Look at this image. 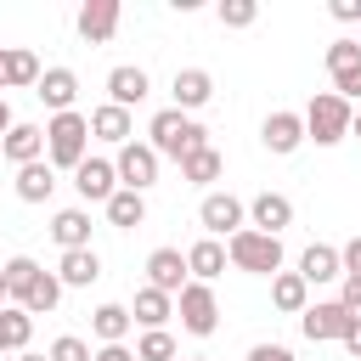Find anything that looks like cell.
I'll list each match as a JSON object with an SVG mask.
<instances>
[{"label":"cell","instance_id":"1","mask_svg":"<svg viewBox=\"0 0 361 361\" xmlns=\"http://www.w3.org/2000/svg\"><path fill=\"white\" fill-rule=\"evenodd\" d=\"M147 147L158 152V158H192V152H203L209 147V130L192 118V113H180V107H158L152 113V124H147Z\"/></svg>","mask_w":361,"mask_h":361},{"label":"cell","instance_id":"2","mask_svg":"<svg viewBox=\"0 0 361 361\" xmlns=\"http://www.w3.org/2000/svg\"><path fill=\"white\" fill-rule=\"evenodd\" d=\"M90 158V118L73 107V113H56V118H45V164L51 169H79Z\"/></svg>","mask_w":361,"mask_h":361},{"label":"cell","instance_id":"3","mask_svg":"<svg viewBox=\"0 0 361 361\" xmlns=\"http://www.w3.org/2000/svg\"><path fill=\"white\" fill-rule=\"evenodd\" d=\"M305 141H316V147H338L344 135H350V118H355V107L344 102V96H333V90H316L310 102H305Z\"/></svg>","mask_w":361,"mask_h":361},{"label":"cell","instance_id":"4","mask_svg":"<svg viewBox=\"0 0 361 361\" xmlns=\"http://www.w3.org/2000/svg\"><path fill=\"white\" fill-rule=\"evenodd\" d=\"M226 259H231V271L276 276V271H282V237H265V231L243 226V231H231V237H226Z\"/></svg>","mask_w":361,"mask_h":361},{"label":"cell","instance_id":"5","mask_svg":"<svg viewBox=\"0 0 361 361\" xmlns=\"http://www.w3.org/2000/svg\"><path fill=\"white\" fill-rule=\"evenodd\" d=\"M175 316H180V327H186L192 338H209V333L220 327V299H214V288H209V282H186V288L175 293Z\"/></svg>","mask_w":361,"mask_h":361},{"label":"cell","instance_id":"6","mask_svg":"<svg viewBox=\"0 0 361 361\" xmlns=\"http://www.w3.org/2000/svg\"><path fill=\"white\" fill-rule=\"evenodd\" d=\"M158 152L147 147V141H124L118 152H113V175H118V186L124 192H141L147 197V186H158Z\"/></svg>","mask_w":361,"mask_h":361},{"label":"cell","instance_id":"7","mask_svg":"<svg viewBox=\"0 0 361 361\" xmlns=\"http://www.w3.org/2000/svg\"><path fill=\"white\" fill-rule=\"evenodd\" d=\"M197 226H203V237L226 243L231 231H243V226H248V203H243V197H231V192H203V203H197Z\"/></svg>","mask_w":361,"mask_h":361},{"label":"cell","instance_id":"8","mask_svg":"<svg viewBox=\"0 0 361 361\" xmlns=\"http://www.w3.org/2000/svg\"><path fill=\"white\" fill-rule=\"evenodd\" d=\"M327 79H333V96L361 107V45L355 39H333L327 45Z\"/></svg>","mask_w":361,"mask_h":361},{"label":"cell","instance_id":"9","mask_svg":"<svg viewBox=\"0 0 361 361\" xmlns=\"http://www.w3.org/2000/svg\"><path fill=\"white\" fill-rule=\"evenodd\" d=\"M350 310L338 305V299H316V305H305V316H299V333L310 338V344H338L344 333H350Z\"/></svg>","mask_w":361,"mask_h":361},{"label":"cell","instance_id":"10","mask_svg":"<svg viewBox=\"0 0 361 361\" xmlns=\"http://www.w3.org/2000/svg\"><path fill=\"white\" fill-rule=\"evenodd\" d=\"M118 23H124V6H118V0H85L79 17H73V28H79L85 45H107V39L118 34Z\"/></svg>","mask_w":361,"mask_h":361},{"label":"cell","instance_id":"11","mask_svg":"<svg viewBox=\"0 0 361 361\" xmlns=\"http://www.w3.org/2000/svg\"><path fill=\"white\" fill-rule=\"evenodd\" d=\"M259 147H265V152H276V158L299 152V147H305V118H299L293 107L265 113V124H259Z\"/></svg>","mask_w":361,"mask_h":361},{"label":"cell","instance_id":"12","mask_svg":"<svg viewBox=\"0 0 361 361\" xmlns=\"http://www.w3.org/2000/svg\"><path fill=\"white\" fill-rule=\"evenodd\" d=\"M0 158H6L11 169L39 164V158H45V124H11V130L0 135Z\"/></svg>","mask_w":361,"mask_h":361},{"label":"cell","instance_id":"13","mask_svg":"<svg viewBox=\"0 0 361 361\" xmlns=\"http://www.w3.org/2000/svg\"><path fill=\"white\" fill-rule=\"evenodd\" d=\"M248 226L265 231V237H282V231L293 226V197H282V192H259V197H248Z\"/></svg>","mask_w":361,"mask_h":361},{"label":"cell","instance_id":"14","mask_svg":"<svg viewBox=\"0 0 361 361\" xmlns=\"http://www.w3.org/2000/svg\"><path fill=\"white\" fill-rule=\"evenodd\" d=\"M186 282H192V276H186V254H180V248H152V254H147V288H158V293L175 299Z\"/></svg>","mask_w":361,"mask_h":361},{"label":"cell","instance_id":"15","mask_svg":"<svg viewBox=\"0 0 361 361\" xmlns=\"http://www.w3.org/2000/svg\"><path fill=\"white\" fill-rule=\"evenodd\" d=\"M34 96L51 107V118H56V113H73V102H79V73H73V68H45L39 85H34Z\"/></svg>","mask_w":361,"mask_h":361},{"label":"cell","instance_id":"16","mask_svg":"<svg viewBox=\"0 0 361 361\" xmlns=\"http://www.w3.org/2000/svg\"><path fill=\"white\" fill-rule=\"evenodd\" d=\"M147 90H152V79H147V68H135V62H118L113 73H107V102L113 107H141L147 102Z\"/></svg>","mask_w":361,"mask_h":361},{"label":"cell","instance_id":"17","mask_svg":"<svg viewBox=\"0 0 361 361\" xmlns=\"http://www.w3.org/2000/svg\"><path fill=\"white\" fill-rule=\"evenodd\" d=\"M169 96H175L180 113H197V107L214 102V73H209V68H180V73L169 79Z\"/></svg>","mask_w":361,"mask_h":361},{"label":"cell","instance_id":"18","mask_svg":"<svg viewBox=\"0 0 361 361\" xmlns=\"http://www.w3.org/2000/svg\"><path fill=\"white\" fill-rule=\"evenodd\" d=\"M73 192H79L85 203H107V197L118 192V175H113V158H85V164L73 169Z\"/></svg>","mask_w":361,"mask_h":361},{"label":"cell","instance_id":"19","mask_svg":"<svg viewBox=\"0 0 361 361\" xmlns=\"http://www.w3.org/2000/svg\"><path fill=\"white\" fill-rule=\"evenodd\" d=\"M226 265H231V259H226V243H214V237H197V243L186 248V276H192V282H209V288H214V282L226 276Z\"/></svg>","mask_w":361,"mask_h":361},{"label":"cell","instance_id":"20","mask_svg":"<svg viewBox=\"0 0 361 361\" xmlns=\"http://www.w3.org/2000/svg\"><path fill=\"white\" fill-rule=\"evenodd\" d=\"M11 305H17V310H28V316H51V310L62 305V282H56V271H45V265H39V271H34V282H28Z\"/></svg>","mask_w":361,"mask_h":361},{"label":"cell","instance_id":"21","mask_svg":"<svg viewBox=\"0 0 361 361\" xmlns=\"http://www.w3.org/2000/svg\"><path fill=\"white\" fill-rule=\"evenodd\" d=\"M90 141H107V147H124V141H135V118H130L124 107H113V102H102V107L90 113Z\"/></svg>","mask_w":361,"mask_h":361},{"label":"cell","instance_id":"22","mask_svg":"<svg viewBox=\"0 0 361 361\" xmlns=\"http://www.w3.org/2000/svg\"><path fill=\"white\" fill-rule=\"evenodd\" d=\"M299 276H305V288L338 282V276H344V265H338V248H333V243H310V248L299 254Z\"/></svg>","mask_w":361,"mask_h":361},{"label":"cell","instance_id":"23","mask_svg":"<svg viewBox=\"0 0 361 361\" xmlns=\"http://www.w3.org/2000/svg\"><path fill=\"white\" fill-rule=\"evenodd\" d=\"M51 237H56V248L68 254V248H90V209L79 203V209H56L51 214Z\"/></svg>","mask_w":361,"mask_h":361},{"label":"cell","instance_id":"24","mask_svg":"<svg viewBox=\"0 0 361 361\" xmlns=\"http://www.w3.org/2000/svg\"><path fill=\"white\" fill-rule=\"evenodd\" d=\"M102 276V254L96 248H68L62 259H56V282L62 288H90Z\"/></svg>","mask_w":361,"mask_h":361},{"label":"cell","instance_id":"25","mask_svg":"<svg viewBox=\"0 0 361 361\" xmlns=\"http://www.w3.org/2000/svg\"><path fill=\"white\" fill-rule=\"evenodd\" d=\"M169 316H175V299H169V293H158V288H135L130 322H141V333H152V327H169Z\"/></svg>","mask_w":361,"mask_h":361},{"label":"cell","instance_id":"26","mask_svg":"<svg viewBox=\"0 0 361 361\" xmlns=\"http://www.w3.org/2000/svg\"><path fill=\"white\" fill-rule=\"evenodd\" d=\"M11 186H17L23 203H51V192H56V169H51L45 158H39V164H23Z\"/></svg>","mask_w":361,"mask_h":361},{"label":"cell","instance_id":"27","mask_svg":"<svg viewBox=\"0 0 361 361\" xmlns=\"http://www.w3.org/2000/svg\"><path fill=\"white\" fill-rule=\"evenodd\" d=\"M271 305H276L282 316H305V305H310L305 276H299V271H276V276H271Z\"/></svg>","mask_w":361,"mask_h":361},{"label":"cell","instance_id":"28","mask_svg":"<svg viewBox=\"0 0 361 361\" xmlns=\"http://www.w3.org/2000/svg\"><path fill=\"white\" fill-rule=\"evenodd\" d=\"M130 305H96L90 310V333H96V344H124L130 338Z\"/></svg>","mask_w":361,"mask_h":361},{"label":"cell","instance_id":"29","mask_svg":"<svg viewBox=\"0 0 361 361\" xmlns=\"http://www.w3.org/2000/svg\"><path fill=\"white\" fill-rule=\"evenodd\" d=\"M102 209H107V226H118V231H135V226L147 220V197H141V192H124V186H118Z\"/></svg>","mask_w":361,"mask_h":361},{"label":"cell","instance_id":"30","mask_svg":"<svg viewBox=\"0 0 361 361\" xmlns=\"http://www.w3.org/2000/svg\"><path fill=\"white\" fill-rule=\"evenodd\" d=\"M28 338H34V316L17 310V305H6V310H0V350H6V355H23Z\"/></svg>","mask_w":361,"mask_h":361},{"label":"cell","instance_id":"31","mask_svg":"<svg viewBox=\"0 0 361 361\" xmlns=\"http://www.w3.org/2000/svg\"><path fill=\"white\" fill-rule=\"evenodd\" d=\"M220 175H226V158H220L214 147H203V152L180 158V180H192V186H214Z\"/></svg>","mask_w":361,"mask_h":361},{"label":"cell","instance_id":"32","mask_svg":"<svg viewBox=\"0 0 361 361\" xmlns=\"http://www.w3.org/2000/svg\"><path fill=\"white\" fill-rule=\"evenodd\" d=\"M135 361H180V344H175V333H169V327H152V333H141V338H135Z\"/></svg>","mask_w":361,"mask_h":361},{"label":"cell","instance_id":"33","mask_svg":"<svg viewBox=\"0 0 361 361\" xmlns=\"http://www.w3.org/2000/svg\"><path fill=\"white\" fill-rule=\"evenodd\" d=\"M6 56H11V90H34L39 85V56L28 51V45H6Z\"/></svg>","mask_w":361,"mask_h":361},{"label":"cell","instance_id":"34","mask_svg":"<svg viewBox=\"0 0 361 361\" xmlns=\"http://www.w3.org/2000/svg\"><path fill=\"white\" fill-rule=\"evenodd\" d=\"M220 28H254L259 23V0H220Z\"/></svg>","mask_w":361,"mask_h":361},{"label":"cell","instance_id":"35","mask_svg":"<svg viewBox=\"0 0 361 361\" xmlns=\"http://www.w3.org/2000/svg\"><path fill=\"white\" fill-rule=\"evenodd\" d=\"M0 271H6V293L17 299V293H23L28 282H34V271H39V259H28V254H11V259H6Z\"/></svg>","mask_w":361,"mask_h":361},{"label":"cell","instance_id":"36","mask_svg":"<svg viewBox=\"0 0 361 361\" xmlns=\"http://www.w3.org/2000/svg\"><path fill=\"white\" fill-rule=\"evenodd\" d=\"M45 361H90V344H85L79 333H62V338H51Z\"/></svg>","mask_w":361,"mask_h":361},{"label":"cell","instance_id":"37","mask_svg":"<svg viewBox=\"0 0 361 361\" xmlns=\"http://www.w3.org/2000/svg\"><path fill=\"white\" fill-rule=\"evenodd\" d=\"M338 305L350 316H361V276H338Z\"/></svg>","mask_w":361,"mask_h":361},{"label":"cell","instance_id":"38","mask_svg":"<svg viewBox=\"0 0 361 361\" xmlns=\"http://www.w3.org/2000/svg\"><path fill=\"white\" fill-rule=\"evenodd\" d=\"M338 265H344V276H361V231L338 248Z\"/></svg>","mask_w":361,"mask_h":361},{"label":"cell","instance_id":"39","mask_svg":"<svg viewBox=\"0 0 361 361\" xmlns=\"http://www.w3.org/2000/svg\"><path fill=\"white\" fill-rule=\"evenodd\" d=\"M248 361H293V350H288V344H271V338H265V344H254V350H248Z\"/></svg>","mask_w":361,"mask_h":361},{"label":"cell","instance_id":"40","mask_svg":"<svg viewBox=\"0 0 361 361\" xmlns=\"http://www.w3.org/2000/svg\"><path fill=\"white\" fill-rule=\"evenodd\" d=\"M90 361H135V350H130V344H96Z\"/></svg>","mask_w":361,"mask_h":361},{"label":"cell","instance_id":"41","mask_svg":"<svg viewBox=\"0 0 361 361\" xmlns=\"http://www.w3.org/2000/svg\"><path fill=\"white\" fill-rule=\"evenodd\" d=\"M333 23H361V0H333Z\"/></svg>","mask_w":361,"mask_h":361},{"label":"cell","instance_id":"42","mask_svg":"<svg viewBox=\"0 0 361 361\" xmlns=\"http://www.w3.org/2000/svg\"><path fill=\"white\" fill-rule=\"evenodd\" d=\"M338 344H344V350H350V355H355V361H361V316H355V322H350V333H344V338H338Z\"/></svg>","mask_w":361,"mask_h":361},{"label":"cell","instance_id":"43","mask_svg":"<svg viewBox=\"0 0 361 361\" xmlns=\"http://www.w3.org/2000/svg\"><path fill=\"white\" fill-rule=\"evenodd\" d=\"M0 90H11V56H6V45H0Z\"/></svg>","mask_w":361,"mask_h":361},{"label":"cell","instance_id":"44","mask_svg":"<svg viewBox=\"0 0 361 361\" xmlns=\"http://www.w3.org/2000/svg\"><path fill=\"white\" fill-rule=\"evenodd\" d=\"M11 124H17V118H11V107H6V96H0V135H6Z\"/></svg>","mask_w":361,"mask_h":361},{"label":"cell","instance_id":"45","mask_svg":"<svg viewBox=\"0 0 361 361\" xmlns=\"http://www.w3.org/2000/svg\"><path fill=\"white\" fill-rule=\"evenodd\" d=\"M6 305H11V293H6V271H0V310H6Z\"/></svg>","mask_w":361,"mask_h":361},{"label":"cell","instance_id":"46","mask_svg":"<svg viewBox=\"0 0 361 361\" xmlns=\"http://www.w3.org/2000/svg\"><path fill=\"white\" fill-rule=\"evenodd\" d=\"M350 135H361V107H355V118H350Z\"/></svg>","mask_w":361,"mask_h":361},{"label":"cell","instance_id":"47","mask_svg":"<svg viewBox=\"0 0 361 361\" xmlns=\"http://www.w3.org/2000/svg\"><path fill=\"white\" fill-rule=\"evenodd\" d=\"M11 361H45V355H34V350H23V355H11Z\"/></svg>","mask_w":361,"mask_h":361},{"label":"cell","instance_id":"48","mask_svg":"<svg viewBox=\"0 0 361 361\" xmlns=\"http://www.w3.org/2000/svg\"><path fill=\"white\" fill-rule=\"evenodd\" d=\"M180 361H209V355H180Z\"/></svg>","mask_w":361,"mask_h":361},{"label":"cell","instance_id":"49","mask_svg":"<svg viewBox=\"0 0 361 361\" xmlns=\"http://www.w3.org/2000/svg\"><path fill=\"white\" fill-rule=\"evenodd\" d=\"M0 355H6V350H0Z\"/></svg>","mask_w":361,"mask_h":361},{"label":"cell","instance_id":"50","mask_svg":"<svg viewBox=\"0 0 361 361\" xmlns=\"http://www.w3.org/2000/svg\"><path fill=\"white\" fill-rule=\"evenodd\" d=\"M355 45H361V39H355Z\"/></svg>","mask_w":361,"mask_h":361}]
</instances>
